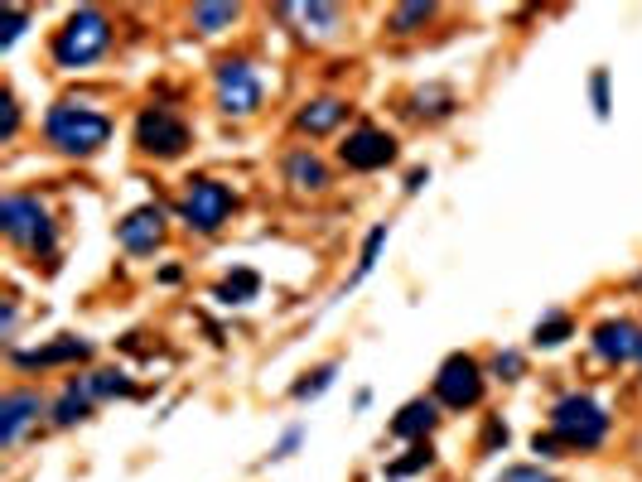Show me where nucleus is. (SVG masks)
Masks as SVG:
<instances>
[{
    "instance_id": "f257e3e1",
    "label": "nucleus",
    "mask_w": 642,
    "mask_h": 482,
    "mask_svg": "<svg viewBox=\"0 0 642 482\" xmlns=\"http://www.w3.org/2000/svg\"><path fill=\"white\" fill-rule=\"evenodd\" d=\"M44 131L54 140L63 155H97L107 140H112V121L92 107H73V102H58L49 116H44Z\"/></svg>"
},
{
    "instance_id": "f03ea898",
    "label": "nucleus",
    "mask_w": 642,
    "mask_h": 482,
    "mask_svg": "<svg viewBox=\"0 0 642 482\" xmlns=\"http://www.w3.org/2000/svg\"><path fill=\"white\" fill-rule=\"evenodd\" d=\"M107 44H112V20L87 5L78 15H68V25L54 34V63L58 68H87L107 54Z\"/></svg>"
},
{
    "instance_id": "7ed1b4c3",
    "label": "nucleus",
    "mask_w": 642,
    "mask_h": 482,
    "mask_svg": "<svg viewBox=\"0 0 642 482\" xmlns=\"http://www.w3.org/2000/svg\"><path fill=\"white\" fill-rule=\"evenodd\" d=\"M551 434L565 449H599L604 434H609V415H604V405L589 401V396H565L551 410Z\"/></svg>"
},
{
    "instance_id": "20e7f679",
    "label": "nucleus",
    "mask_w": 642,
    "mask_h": 482,
    "mask_svg": "<svg viewBox=\"0 0 642 482\" xmlns=\"http://www.w3.org/2000/svg\"><path fill=\"white\" fill-rule=\"evenodd\" d=\"M0 227L15 246H29V251H54V222L39 208V198H25V193H10L0 203Z\"/></svg>"
},
{
    "instance_id": "39448f33",
    "label": "nucleus",
    "mask_w": 642,
    "mask_h": 482,
    "mask_svg": "<svg viewBox=\"0 0 642 482\" xmlns=\"http://www.w3.org/2000/svg\"><path fill=\"white\" fill-rule=\"evenodd\" d=\"M136 145L155 160H179L189 150V126L169 107H145L136 116Z\"/></svg>"
},
{
    "instance_id": "423d86ee",
    "label": "nucleus",
    "mask_w": 642,
    "mask_h": 482,
    "mask_svg": "<svg viewBox=\"0 0 642 482\" xmlns=\"http://www.w3.org/2000/svg\"><path fill=\"white\" fill-rule=\"evenodd\" d=\"M232 188L218 184V179H189L184 188V203H179V217L194 227V232H218L232 213Z\"/></svg>"
},
{
    "instance_id": "0eeeda50",
    "label": "nucleus",
    "mask_w": 642,
    "mask_h": 482,
    "mask_svg": "<svg viewBox=\"0 0 642 482\" xmlns=\"http://www.w3.org/2000/svg\"><path fill=\"white\" fill-rule=\"evenodd\" d=\"M435 401L449 405V410H469V405L483 401V367H478L469 352H454L440 376H435Z\"/></svg>"
},
{
    "instance_id": "6e6552de",
    "label": "nucleus",
    "mask_w": 642,
    "mask_h": 482,
    "mask_svg": "<svg viewBox=\"0 0 642 482\" xmlns=\"http://www.w3.org/2000/svg\"><path fill=\"white\" fill-rule=\"evenodd\" d=\"M218 107H223V116H252L261 107V78L247 58L218 63Z\"/></svg>"
},
{
    "instance_id": "1a4fd4ad",
    "label": "nucleus",
    "mask_w": 642,
    "mask_h": 482,
    "mask_svg": "<svg viewBox=\"0 0 642 482\" xmlns=\"http://www.w3.org/2000/svg\"><path fill=\"white\" fill-rule=\"evenodd\" d=\"M338 160L348 164V169H358V174L387 169V164L396 160V140H391L387 131H377V126H358V131L338 145Z\"/></svg>"
},
{
    "instance_id": "9d476101",
    "label": "nucleus",
    "mask_w": 642,
    "mask_h": 482,
    "mask_svg": "<svg viewBox=\"0 0 642 482\" xmlns=\"http://www.w3.org/2000/svg\"><path fill=\"white\" fill-rule=\"evenodd\" d=\"M116 237H121V246L131 256H150L165 241V213H160V203H145L136 213H126V222L116 227Z\"/></svg>"
},
{
    "instance_id": "9b49d317",
    "label": "nucleus",
    "mask_w": 642,
    "mask_h": 482,
    "mask_svg": "<svg viewBox=\"0 0 642 482\" xmlns=\"http://www.w3.org/2000/svg\"><path fill=\"white\" fill-rule=\"evenodd\" d=\"M594 352L604 362H642V328L628 319H609L594 328Z\"/></svg>"
},
{
    "instance_id": "f8f14e48",
    "label": "nucleus",
    "mask_w": 642,
    "mask_h": 482,
    "mask_svg": "<svg viewBox=\"0 0 642 482\" xmlns=\"http://www.w3.org/2000/svg\"><path fill=\"white\" fill-rule=\"evenodd\" d=\"M39 410H44V401H39L34 391H10V396L0 401V444H5V449H15V444H20V434L39 420Z\"/></svg>"
},
{
    "instance_id": "ddd939ff",
    "label": "nucleus",
    "mask_w": 642,
    "mask_h": 482,
    "mask_svg": "<svg viewBox=\"0 0 642 482\" xmlns=\"http://www.w3.org/2000/svg\"><path fill=\"white\" fill-rule=\"evenodd\" d=\"M280 15L285 20H300V34L305 39H334L338 25H343V10L338 5H324V0H314V5H280Z\"/></svg>"
},
{
    "instance_id": "4468645a",
    "label": "nucleus",
    "mask_w": 642,
    "mask_h": 482,
    "mask_svg": "<svg viewBox=\"0 0 642 482\" xmlns=\"http://www.w3.org/2000/svg\"><path fill=\"white\" fill-rule=\"evenodd\" d=\"M92 357V343L83 338H58L39 352H15V367H58V362H87Z\"/></svg>"
},
{
    "instance_id": "2eb2a0df",
    "label": "nucleus",
    "mask_w": 642,
    "mask_h": 482,
    "mask_svg": "<svg viewBox=\"0 0 642 482\" xmlns=\"http://www.w3.org/2000/svg\"><path fill=\"white\" fill-rule=\"evenodd\" d=\"M348 116V102H338V97H314V102H305L300 107V116H295V126L305 135H329Z\"/></svg>"
},
{
    "instance_id": "dca6fc26",
    "label": "nucleus",
    "mask_w": 642,
    "mask_h": 482,
    "mask_svg": "<svg viewBox=\"0 0 642 482\" xmlns=\"http://www.w3.org/2000/svg\"><path fill=\"white\" fill-rule=\"evenodd\" d=\"M285 179H290L295 193H319V188H329V169H324V160H314L309 150H295L285 160Z\"/></svg>"
},
{
    "instance_id": "f3484780",
    "label": "nucleus",
    "mask_w": 642,
    "mask_h": 482,
    "mask_svg": "<svg viewBox=\"0 0 642 482\" xmlns=\"http://www.w3.org/2000/svg\"><path fill=\"white\" fill-rule=\"evenodd\" d=\"M435 420H440V415H435V401H411L391 420V434H396V439H425V434L435 429Z\"/></svg>"
},
{
    "instance_id": "a211bd4d",
    "label": "nucleus",
    "mask_w": 642,
    "mask_h": 482,
    "mask_svg": "<svg viewBox=\"0 0 642 482\" xmlns=\"http://www.w3.org/2000/svg\"><path fill=\"white\" fill-rule=\"evenodd\" d=\"M87 410H92V396H87L83 381H73V386L58 396V405H54V425H58V429L78 425V420H87Z\"/></svg>"
},
{
    "instance_id": "6ab92c4d",
    "label": "nucleus",
    "mask_w": 642,
    "mask_h": 482,
    "mask_svg": "<svg viewBox=\"0 0 642 482\" xmlns=\"http://www.w3.org/2000/svg\"><path fill=\"white\" fill-rule=\"evenodd\" d=\"M430 20H435V5H430V0H411V5H396V10H391L387 29L391 34H416V29L430 25Z\"/></svg>"
},
{
    "instance_id": "aec40b11",
    "label": "nucleus",
    "mask_w": 642,
    "mask_h": 482,
    "mask_svg": "<svg viewBox=\"0 0 642 482\" xmlns=\"http://www.w3.org/2000/svg\"><path fill=\"white\" fill-rule=\"evenodd\" d=\"M256 290H261V275H256V270H232L223 285H218V299H223V304H247Z\"/></svg>"
},
{
    "instance_id": "412c9836",
    "label": "nucleus",
    "mask_w": 642,
    "mask_h": 482,
    "mask_svg": "<svg viewBox=\"0 0 642 482\" xmlns=\"http://www.w3.org/2000/svg\"><path fill=\"white\" fill-rule=\"evenodd\" d=\"M237 15H242L237 5H194V29L198 34H218V29H227Z\"/></svg>"
},
{
    "instance_id": "4be33fe9",
    "label": "nucleus",
    "mask_w": 642,
    "mask_h": 482,
    "mask_svg": "<svg viewBox=\"0 0 642 482\" xmlns=\"http://www.w3.org/2000/svg\"><path fill=\"white\" fill-rule=\"evenodd\" d=\"M570 333H575V323L565 319V314H551V319H541L531 328V343H536V348H560Z\"/></svg>"
},
{
    "instance_id": "5701e85b",
    "label": "nucleus",
    "mask_w": 642,
    "mask_h": 482,
    "mask_svg": "<svg viewBox=\"0 0 642 482\" xmlns=\"http://www.w3.org/2000/svg\"><path fill=\"white\" fill-rule=\"evenodd\" d=\"M83 386L92 401H102V396H131V381L121 372H92V376H83Z\"/></svg>"
},
{
    "instance_id": "b1692460",
    "label": "nucleus",
    "mask_w": 642,
    "mask_h": 482,
    "mask_svg": "<svg viewBox=\"0 0 642 482\" xmlns=\"http://www.w3.org/2000/svg\"><path fill=\"white\" fill-rule=\"evenodd\" d=\"M334 376H338V367H334V362H329V367H319V372H309L305 381H295V386H290V396H295V401H309V396H319V391H329V386H334Z\"/></svg>"
},
{
    "instance_id": "393cba45",
    "label": "nucleus",
    "mask_w": 642,
    "mask_h": 482,
    "mask_svg": "<svg viewBox=\"0 0 642 482\" xmlns=\"http://www.w3.org/2000/svg\"><path fill=\"white\" fill-rule=\"evenodd\" d=\"M382 246H387V222L367 232V241H363V261H358V275H353V280H363L367 270L377 266V251H382Z\"/></svg>"
},
{
    "instance_id": "a878e982",
    "label": "nucleus",
    "mask_w": 642,
    "mask_h": 482,
    "mask_svg": "<svg viewBox=\"0 0 642 482\" xmlns=\"http://www.w3.org/2000/svg\"><path fill=\"white\" fill-rule=\"evenodd\" d=\"M498 482H556L546 468H536V463H517V468H507L498 473Z\"/></svg>"
},
{
    "instance_id": "bb28decb",
    "label": "nucleus",
    "mask_w": 642,
    "mask_h": 482,
    "mask_svg": "<svg viewBox=\"0 0 642 482\" xmlns=\"http://www.w3.org/2000/svg\"><path fill=\"white\" fill-rule=\"evenodd\" d=\"M589 97H594V111H599V116H609V73H604V68H594Z\"/></svg>"
},
{
    "instance_id": "cd10ccee",
    "label": "nucleus",
    "mask_w": 642,
    "mask_h": 482,
    "mask_svg": "<svg viewBox=\"0 0 642 482\" xmlns=\"http://www.w3.org/2000/svg\"><path fill=\"white\" fill-rule=\"evenodd\" d=\"M493 372L503 376V381H517L522 376V352H498L493 357Z\"/></svg>"
},
{
    "instance_id": "c85d7f7f",
    "label": "nucleus",
    "mask_w": 642,
    "mask_h": 482,
    "mask_svg": "<svg viewBox=\"0 0 642 482\" xmlns=\"http://www.w3.org/2000/svg\"><path fill=\"white\" fill-rule=\"evenodd\" d=\"M29 15L25 10H5V34H0V49H10L15 39H20V25H25Z\"/></svg>"
},
{
    "instance_id": "c756f323",
    "label": "nucleus",
    "mask_w": 642,
    "mask_h": 482,
    "mask_svg": "<svg viewBox=\"0 0 642 482\" xmlns=\"http://www.w3.org/2000/svg\"><path fill=\"white\" fill-rule=\"evenodd\" d=\"M0 107H5V126H0V140H10V135L20 131V107H15V97H10V92H5V102H0Z\"/></svg>"
},
{
    "instance_id": "7c9ffc66",
    "label": "nucleus",
    "mask_w": 642,
    "mask_h": 482,
    "mask_svg": "<svg viewBox=\"0 0 642 482\" xmlns=\"http://www.w3.org/2000/svg\"><path fill=\"white\" fill-rule=\"evenodd\" d=\"M425 463H430V449H416V454H411V458H401V463H391V473L401 478V473H416V468H425Z\"/></svg>"
},
{
    "instance_id": "2f4dec72",
    "label": "nucleus",
    "mask_w": 642,
    "mask_h": 482,
    "mask_svg": "<svg viewBox=\"0 0 642 482\" xmlns=\"http://www.w3.org/2000/svg\"><path fill=\"white\" fill-rule=\"evenodd\" d=\"M556 444H560L556 434H536V439H531V449H536L541 458H551V454H556Z\"/></svg>"
},
{
    "instance_id": "473e14b6",
    "label": "nucleus",
    "mask_w": 642,
    "mask_h": 482,
    "mask_svg": "<svg viewBox=\"0 0 642 482\" xmlns=\"http://www.w3.org/2000/svg\"><path fill=\"white\" fill-rule=\"evenodd\" d=\"M488 449H498V444H507V425H488V439H483Z\"/></svg>"
},
{
    "instance_id": "72a5a7b5",
    "label": "nucleus",
    "mask_w": 642,
    "mask_h": 482,
    "mask_svg": "<svg viewBox=\"0 0 642 482\" xmlns=\"http://www.w3.org/2000/svg\"><path fill=\"white\" fill-rule=\"evenodd\" d=\"M420 184H430V169H416V174H411V179H406V188H411V193H416Z\"/></svg>"
}]
</instances>
